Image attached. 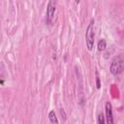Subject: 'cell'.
<instances>
[{
  "label": "cell",
  "instance_id": "1",
  "mask_svg": "<svg viewBox=\"0 0 124 124\" xmlns=\"http://www.w3.org/2000/svg\"><path fill=\"white\" fill-rule=\"evenodd\" d=\"M124 71V55L118 54L115 55L109 65V72L113 76H118Z\"/></svg>",
  "mask_w": 124,
  "mask_h": 124
},
{
  "label": "cell",
  "instance_id": "2",
  "mask_svg": "<svg viewBox=\"0 0 124 124\" xmlns=\"http://www.w3.org/2000/svg\"><path fill=\"white\" fill-rule=\"evenodd\" d=\"M94 23H95V19L91 18L86 27V31H85V44H86V47L88 50H92L93 46H94V38H95Z\"/></svg>",
  "mask_w": 124,
  "mask_h": 124
},
{
  "label": "cell",
  "instance_id": "3",
  "mask_svg": "<svg viewBox=\"0 0 124 124\" xmlns=\"http://www.w3.org/2000/svg\"><path fill=\"white\" fill-rule=\"evenodd\" d=\"M56 11V0H49L46 6V22L50 23L54 14Z\"/></svg>",
  "mask_w": 124,
  "mask_h": 124
},
{
  "label": "cell",
  "instance_id": "4",
  "mask_svg": "<svg viewBox=\"0 0 124 124\" xmlns=\"http://www.w3.org/2000/svg\"><path fill=\"white\" fill-rule=\"evenodd\" d=\"M105 109H106V122L108 124L113 123V114H112V106L110 102H107L105 105Z\"/></svg>",
  "mask_w": 124,
  "mask_h": 124
},
{
  "label": "cell",
  "instance_id": "5",
  "mask_svg": "<svg viewBox=\"0 0 124 124\" xmlns=\"http://www.w3.org/2000/svg\"><path fill=\"white\" fill-rule=\"evenodd\" d=\"M48 119H49L50 123H52V124H57L59 122L58 119H57V116H56V114L54 112V110H50L48 112Z\"/></svg>",
  "mask_w": 124,
  "mask_h": 124
},
{
  "label": "cell",
  "instance_id": "6",
  "mask_svg": "<svg viewBox=\"0 0 124 124\" xmlns=\"http://www.w3.org/2000/svg\"><path fill=\"white\" fill-rule=\"evenodd\" d=\"M97 48L99 51H103L107 48V41L105 39H101L99 42H98V45H97Z\"/></svg>",
  "mask_w": 124,
  "mask_h": 124
},
{
  "label": "cell",
  "instance_id": "7",
  "mask_svg": "<svg viewBox=\"0 0 124 124\" xmlns=\"http://www.w3.org/2000/svg\"><path fill=\"white\" fill-rule=\"evenodd\" d=\"M106 122V116H104L103 113H99L97 117V123L98 124H104Z\"/></svg>",
  "mask_w": 124,
  "mask_h": 124
},
{
  "label": "cell",
  "instance_id": "8",
  "mask_svg": "<svg viewBox=\"0 0 124 124\" xmlns=\"http://www.w3.org/2000/svg\"><path fill=\"white\" fill-rule=\"evenodd\" d=\"M95 75H96V87H97V89H100L101 88V81H100V77H99L98 71H95Z\"/></svg>",
  "mask_w": 124,
  "mask_h": 124
},
{
  "label": "cell",
  "instance_id": "9",
  "mask_svg": "<svg viewBox=\"0 0 124 124\" xmlns=\"http://www.w3.org/2000/svg\"><path fill=\"white\" fill-rule=\"evenodd\" d=\"M59 110H60V113H61V115H62L61 117L63 118V120H64V121H66V120H67V116H66V113H65V111H64V108H61Z\"/></svg>",
  "mask_w": 124,
  "mask_h": 124
},
{
  "label": "cell",
  "instance_id": "10",
  "mask_svg": "<svg viewBox=\"0 0 124 124\" xmlns=\"http://www.w3.org/2000/svg\"><path fill=\"white\" fill-rule=\"evenodd\" d=\"M75 2H76L77 4H79V3H80V0H75Z\"/></svg>",
  "mask_w": 124,
  "mask_h": 124
}]
</instances>
